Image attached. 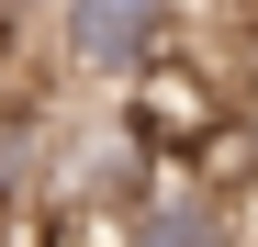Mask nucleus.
Masks as SVG:
<instances>
[{
	"label": "nucleus",
	"instance_id": "obj_1",
	"mask_svg": "<svg viewBox=\"0 0 258 247\" xmlns=\"http://www.w3.org/2000/svg\"><path fill=\"white\" fill-rule=\"evenodd\" d=\"M45 45L79 90H135L146 68L191 56V0H45Z\"/></svg>",
	"mask_w": 258,
	"mask_h": 247
},
{
	"label": "nucleus",
	"instance_id": "obj_2",
	"mask_svg": "<svg viewBox=\"0 0 258 247\" xmlns=\"http://www.w3.org/2000/svg\"><path fill=\"white\" fill-rule=\"evenodd\" d=\"M123 247H247V202L202 169H157L123 202Z\"/></svg>",
	"mask_w": 258,
	"mask_h": 247
}]
</instances>
